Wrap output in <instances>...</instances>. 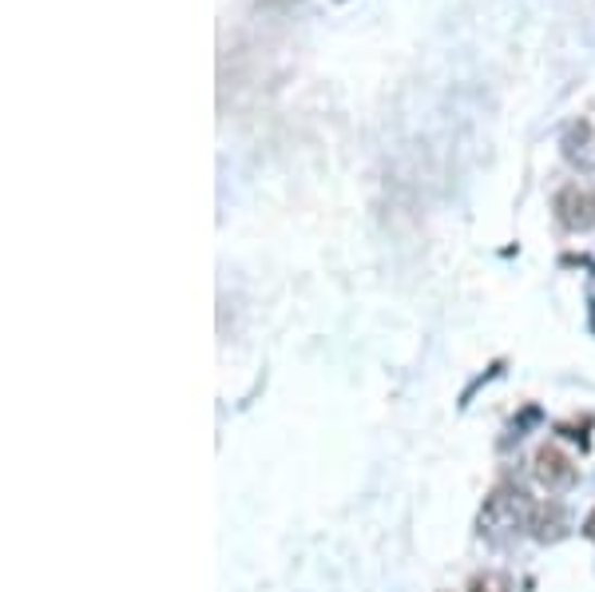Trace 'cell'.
<instances>
[{
  "instance_id": "5",
  "label": "cell",
  "mask_w": 595,
  "mask_h": 592,
  "mask_svg": "<svg viewBox=\"0 0 595 592\" xmlns=\"http://www.w3.org/2000/svg\"><path fill=\"white\" fill-rule=\"evenodd\" d=\"M469 592H512V581L504 577V572H477L469 581Z\"/></svg>"
},
{
  "instance_id": "3",
  "label": "cell",
  "mask_w": 595,
  "mask_h": 592,
  "mask_svg": "<svg viewBox=\"0 0 595 592\" xmlns=\"http://www.w3.org/2000/svg\"><path fill=\"white\" fill-rule=\"evenodd\" d=\"M556 219L568 231H592L595 227V191L587 184H568L556 196Z\"/></svg>"
},
{
  "instance_id": "1",
  "label": "cell",
  "mask_w": 595,
  "mask_h": 592,
  "mask_svg": "<svg viewBox=\"0 0 595 592\" xmlns=\"http://www.w3.org/2000/svg\"><path fill=\"white\" fill-rule=\"evenodd\" d=\"M528 517H532V501L512 486H501L484 497V509L477 517V533L489 541V545H508L516 533L528 529Z\"/></svg>"
},
{
  "instance_id": "2",
  "label": "cell",
  "mask_w": 595,
  "mask_h": 592,
  "mask_svg": "<svg viewBox=\"0 0 595 592\" xmlns=\"http://www.w3.org/2000/svg\"><path fill=\"white\" fill-rule=\"evenodd\" d=\"M532 477H536L540 486L548 489V493H564V489L575 486V477H580V465L560 450V445H540L536 457H532Z\"/></svg>"
},
{
  "instance_id": "4",
  "label": "cell",
  "mask_w": 595,
  "mask_h": 592,
  "mask_svg": "<svg viewBox=\"0 0 595 592\" xmlns=\"http://www.w3.org/2000/svg\"><path fill=\"white\" fill-rule=\"evenodd\" d=\"M528 533L536 537L540 545H556L568 537V513H564L560 501H544V505H532V517H528Z\"/></svg>"
},
{
  "instance_id": "6",
  "label": "cell",
  "mask_w": 595,
  "mask_h": 592,
  "mask_svg": "<svg viewBox=\"0 0 595 592\" xmlns=\"http://www.w3.org/2000/svg\"><path fill=\"white\" fill-rule=\"evenodd\" d=\"M584 537H587V541H592V545H595V509L587 513V521H584Z\"/></svg>"
}]
</instances>
